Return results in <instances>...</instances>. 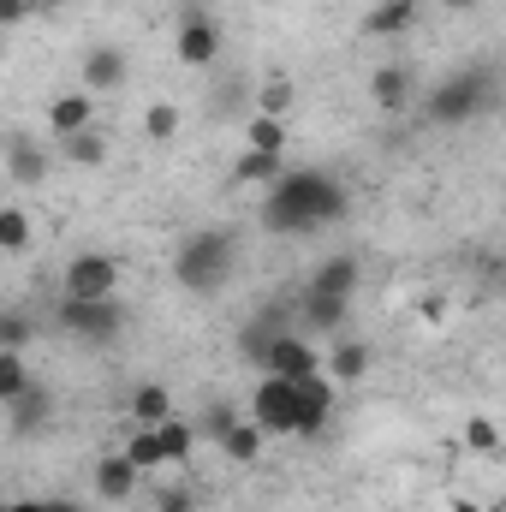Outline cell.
Returning a JSON list of instances; mask_svg holds the SVG:
<instances>
[{
  "label": "cell",
  "instance_id": "obj_22",
  "mask_svg": "<svg viewBox=\"0 0 506 512\" xmlns=\"http://www.w3.org/2000/svg\"><path fill=\"white\" fill-rule=\"evenodd\" d=\"M30 393V364L18 352H0V405H18Z\"/></svg>",
  "mask_w": 506,
  "mask_h": 512
},
{
  "label": "cell",
  "instance_id": "obj_11",
  "mask_svg": "<svg viewBox=\"0 0 506 512\" xmlns=\"http://www.w3.org/2000/svg\"><path fill=\"white\" fill-rule=\"evenodd\" d=\"M358 280H364V262H358V256H328V262L310 274V292H322V298H352Z\"/></svg>",
  "mask_w": 506,
  "mask_h": 512
},
{
  "label": "cell",
  "instance_id": "obj_8",
  "mask_svg": "<svg viewBox=\"0 0 506 512\" xmlns=\"http://www.w3.org/2000/svg\"><path fill=\"white\" fill-rule=\"evenodd\" d=\"M60 322H66L72 334H84V340H114V328H120V304H114V298H90V304L66 298V304H60Z\"/></svg>",
  "mask_w": 506,
  "mask_h": 512
},
{
  "label": "cell",
  "instance_id": "obj_27",
  "mask_svg": "<svg viewBox=\"0 0 506 512\" xmlns=\"http://www.w3.org/2000/svg\"><path fill=\"white\" fill-rule=\"evenodd\" d=\"M465 447H471L477 459H495V453H501V429H495V417H471V423H465Z\"/></svg>",
  "mask_w": 506,
  "mask_h": 512
},
{
  "label": "cell",
  "instance_id": "obj_31",
  "mask_svg": "<svg viewBox=\"0 0 506 512\" xmlns=\"http://www.w3.org/2000/svg\"><path fill=\"white\" fill-rule=\"evenodd\" d=\"M30 340V322L24 316H0V352H18Z\"/></svg>",
  "mask_w": 506,
  "mask_h": 512
},
{
  "label": "cell",
  "instance_id": "obj_17",
  "mask_svg": "<svg viewBox=\"0 0 506 512\" xmlns=\"http://www.w3.org/2000/svg\"><path fill=\"white\" fill-rule=\"evenodd\" d=\"M280 173H286V161H280V155H262V149H245V155L233 161V185H256V191H268Z\"/></svg>",
  "mask_w": 506,
  "mask_h": 512
},
{
  "label": "cell",
  "instance_id": "obj_33",
  "mask_svg": "<svg viewBox=\"0 0 506 512\" xmlns=\"http://www.w3.org/2000/svg\"><path fill=\"white\" fill-rule=\"evenodd\" d=\"M155 512H197V501H191V489H167V495L155 501Z\"/></svg>",
  "mask_w": 506,
  "mask_h": 512
},
{
  "label": "cell",
  "instance_id": "obj_21",
  "mask_svg": "<svg viewBox=\"0 0 506 512\" xmlns=\"http://www.w3.org/2000/svg\"><path fill=\"white\" fill-rule=\"evenodd\" d=\"M18 251H30V209L0 203V256H18Z\"/></svg>",
  "mask_w": 506,
  "mask_h": 512
},
{
  "label": "cell",
  "instance_id": "obj_36",
  "mask_svg": "<svg viewBox=\"0 0 506 512\" xmlns=\"http://www.w3.org/2000/svg\"><path fill=\"white\" fill-rule=\"evenodd\" d=\"M453 512H483V507H477V501H465V495H459V501H453Z\"/></svg>",
  "mask_w": 506,
  "mask_h": 512
},
{
  "label": "cell",
  "instance_id": "obj_15",
  "mask_svg": "<svg viewBox=\"0 0 506 512\" xmlns=\"http://www.w3.org/2000/svg\"><path fill=\"white\" fill-rule=\"evenodd\" d=\"M137 477H143V471L131 465L126 453H108V459L96 465V495H102V501H126V495H137Z\"/></svg>",
  "mask_w": 506,
  "mask_h": 512
},
{
  "label": "cell",
  "instance_id": "obj_24",
  "mask_svg": "<svg viewBox=\"0 0 506 512\" xmlns=\"http://www.w3.org/2000/svg\"><path fill=\"white\" fill-rule=\"evenodd\" d=\"M221 453H227L233 465H251L256 453H262V429H256V423H233V429L221 435Z\"/></svg>",
  "mask_w": 506,
  "mask_h": 512
},
{
  "label": "cell",
  "instance_id": "obj_2",
  "mask_svg": "<svg viewBox=\"0 0 506 512\" xmlns=\"http://www.w3.org/2000/svg\"><path fill=\"white\" fill-rule=\"evenodd\" d=\"M233 274V239L227 233H191L173 256V280L185 292H215Z\"/></svg>",
  "mask_w": 506,
  "mask_h": 512
},
{
  "label": "cell",
  "instance_id": "obj_32",
  "mask_svg": "<svg viewBox=\"0 0 506 512\" xmlns=\"http://www.w3.org/2000/svg\"><path fill=\"white\" fill-rule=\"evenodd\" d=\"M24 18H36L30 0H0V30H12V24H24Z\"/></svg>",
  "mask_w": 506,
  "mask_h": 512
},
{
  "label": "cell",
  "instance_id": "obj_28",
  "mask_svg": "<svg viewBox=\"0 0 506 512\" xmlns=\"http://www.w3.org/2000/svg\"><path fill=\"white\" fill-rule=\"evenodd\" d=\"M251 149H262V155H280L286 149V126L280 120H268V114H251Z\"/></svg>",
  "mask_w": 506,
  "mask_h": 512
},
{
  "label": "cell",
  "instance_id": "obj_19",
  "mask_svg": "<svg viewBox=\"0 0 506 512\" xmlns=\"http://www.w3.org/2000/svg\"><path fill=\"white\" fill-rule=\"evenodd\" d=\"M155 441H161V459H167V465H185L191 447H197V429H191L185 417H167V423H155Z\"/></svg>",
  "mask_w": 506,
  "mask_h": 512
},
{
  "label": "cell",
  "instance_id": "obj_26",
  "mask_svg": "<svg viewBox=\"0 0 506 512\" xmlns=\"http://www.w3.org/2000/svg\"><path fill=\"white\" fill-rule=\"evenodd\" d=\"M120 453H126L137 471H155V465H167V459H161V441H155V429H131Z\"/></svg>",
  "mask_w": 506,
  "mask_h": 512
},
{
  "label": "cell",
  "instance_id": "obj_3",
  "mask_svg": "<svg viewBox=\"0 0 506 512\" xmlns=\"http://www.w3.org/2000/svg\"><path fill=\"white\" fill-rule=\"evenodd\" d=\"M489 102H495V84H489V72H459V78H447V84L435 90L429 114H435L441 126H453V120H471V114H483Z\"/></svg>",
  "mask_w": 506,
  "mask_h": 512
},
{
  "label": "cell",
  "instance_id": "obj_16",
  "mask_svg": "<svg viewBox=\"0 0 506 512\" xmlns=\"http://www.w3.org/2000/svg\"><path fill=\"white\" fill-rule=\"evenodd\" d=\"M370 96H376L381 114H399L411 102V66H381L376 78H370Z\"/></svg>",
  "mask_w": 506,
  "mask_h": 512
},
{
  "label": "cell",
  "instance_id": "obj_20",
  "mask_svg": "<svg viewBox=\"0 0 506 512\" xmlns=\"http://www.w3.org/2000/svg\"><path fill=\"white\" fill-rule=\"evenodd\" d=\"M60 149H66V161H72V167H102V161H108V137H102L96 126L60 137Z\"/></svg>",
  "mask_w": 506,
  "mask_h": 512
},
{
  "label": "cell",
  "instance_id": "obj_10",
  "mask_svg": "<svg viewBox=\"0 0 506 512\" xmlns=\"http://www.w3.org/2000/svg\"><path fill=\"white\" fill-rule=\"evenodd\" d=\"M120 84H126V54L120 48H90L84 66H78V90L102 96V90H120Z\"/></svg>",
  "mask_w": 506,
  "mask_h": 512
},
{
  "label": "cell",
  "instance_id": "obj_18",
  "mask_svg": "<svg viewBox=\"0 0 506 512\" xmlns=\"http://www.w3.org/2000/svg\"><path fill=\"white\" fill-rule=\"evenodd\" d=\"M131 417H137V429H155V423H167L173 417V393L155 382H143L131 393Z\"/></svg>",
  "mask_w": 506,
  "mask_h": 512
},
{
  "label": "cell",
  "instance_id": "obj_12",
  "mask_svg": "<svg viewBox=\"0 0 506 512\" xmlns=\"http://www.w3.org/2000/svg\"><path fill=\"white\" fill-rule=\"evenodd\" d=\"M84 126H96V96L66 90V96L48 102V131H54V137H72V131H84Z\"/></svg>",
  "mask_w": 506,
  "mask_h": 512
},
{
  "label": "cell",
  "instance_id": "obj_4",
  "mask_svg": "<svg viewBox=\"0 0 506 512\" xmlns=\"http://www.w3.org/2000/svg\"><path fill=\"white\" fill-rule=\"evenodd\" d=\"M251 358L262 364V376H286V382H304L322 370V352L298 334H268V346H251Z\"/></svg>",
  "mask_w": 506,
  "mask_h": 512
},
{
  "label": "cell",
  "instance_id": "obj_30",
  "mask_svg": "<svg viewBox=\"0 0 506 512\" xmlns=\"http://www.w3.org/2000/svg\"><path fill=\"white\" fill-rule=\"evenodd\" d=\"M12 173H18V179H42V173H48L42 149H24V143H18V149H12Z\"/></svg>",
  "mask_w": 506,
  "mask_h": 512
},
{
  "label": "cell",
  "instance_id": "obj_5",
  "mask_svg": "<svg viewBox=\"0 0 506 512\" xmlns=\"http://www.w3.org/2000/svg\"><path fill=\"white\" fill-rule=\"evenodd\" d=\"M114 286H120V262L108 251H84L66 262V280H60V292L66 298H78V304H90V298H114Z\"/></svg>",
  "mask_w": 506,
  "mask_h": 512
},
{
  "label": "cell",
  "instance_id": "obj_29",
  "mask_svg": "<svg viewBox=\"0 0 506 512\" xmlns=\"http://www.w3.org/2000/svg\"><path fill=\"white\" fill-rule=\"evenodd\" d=\"M143 131H149L155 143H161V137H173V131H179V108H173V102H155V108L143 114Z\"/></svg>",
  "mask_w": 506,
  "mask_h": 512
},
{
  "label": "cell",
  "instance_id": "obj_6",
  "mask_svg": "<svg viewBox=\"0 0 506 512\" xmlns=\"http://www.w3.org/2000/svg\"><path fill=\"white\" fill-rule=\"evenodd\" d=\"M251 423L262 435H292L298 423V399H292V382L286 376H262L251 393Z\"/></svg>",
  "mask_w": 506,
  "mask_h": 512
},
{
  "label": "cell",
  "instance_id": "obj_13",
  "mask_svg": "<svg viewBox=\"0 0 506 512\" xmlns=\"http://www.w3.org/2000/svg\"><path fill=\"white\" fill-rule=\"evenodd\" d=\"M423 18V0H381L364 12V36H405Z\"/></svg>",
  "mask_w": 506,
  "mask_h": 512
},
{
  "label": "cell",
  "instance_id": "obj_34",
  "mask_svg": "<svg viewBox=\"0 0 506 512\" xmlns=\"http://www.w3.org/2000/svg\"><path fill=\"white\" fill-rule=\"evenodd\" d=\"M233 423H239V417H233V405H215V411H209V435H215V441H221Z\"/></svg>",
  "mask_w": 506,
  "mask_h": 512
},
{
  "label": "cell",
  "instance_id": "obj_25",
  "mask_svg": "<svg viewBox=\"0 0 506 512\" xmlns=\"http://www.w3.org/2000/svg\"><path fill=\"white\" fill-rule=\"evenodd\" d=\"M346 304H352V298H322V292H304V322H310V328H340V322H346Z\"/></svg>",
  "mask_w": 506,
  "mask_h": 512
},
{
  "label": "cell",
  "instance_id": "obj_35",
  "mask_svg": "<svg viewBox=\"0 0 506 512\" xmlns=\"http://www.w3.org/2000/svg\"><path fill=\"white\" fill-rule=\"evenodd\" d=\"M60 6H72V0H30V12H60Z\"/></svg>",
  "mask_w": 506,
  "mask_h": 512
},
{
  "label": "cell",
  "instance_id": "obj_23",
  "mask_svg": "<svg viewBox=\"0 0 506 512\" xmlns=\"http://www.w3.org/2000/svg\"><path fill=\"white\" fill-rule=\"evenodd\" d=\"M256 114H268V120H286L292 114V78H262V90H256Z\"/></svg>",
  "mask_w": 506,
  "mask_h": 512
},
{
  "label": "cell",
  "instance_id": "obj_1",
  "mask_svg": "<svg viewBox=\"0 0 506 512\" xmlns=\"http://www.w3.org/2000/svg\"><path fill=\"white\" fill-rule=\"evenodd\" d=\"M340 215H346V191H340L328 173H316V167L280 173V179L268 185V197H262L268 233H310V227L340 221Z\"/></svg>",
  "mask_w": 506,
  "mask_h": 512
},
{
  "label": "cell",
  "instance_id": "obj_9",
  "mask_svg": "<svg viewBox=\"0 0 506 512\" xmlns=\"http://www.w3.org/2000/svg\"><path fill=\"white\" fill-rule=\"evenodd\" d=\"M173 60H179V66H215V60H221V30L191 12V18L179 24V36H173Z\"/></svg>",
  "mask_w": 506,
  "mask_h": 512
},
{
  "label": "cell",
  "instance_id": "obj_7",
  "mask_svg": "<svg viewBox=\"0 0 506 512\" xmlns=\"http://www.w3.org/2000/svg\"><path fill=\"white\" fill-rule=\"evenodd\" d=\"M292 399H298V423H292V435H322L328 429V417H334V382L316 370V376H304V382H292Z\"/></svg>",
  "mask_w": 506,
  "mask_h": 512
},
{
  "label": "cell",
  "instance_id": "obj_14",
  "mask_svg": "<svg viewBox=\"0 0 506 512\" xmlns=\"http://www.w3.org/2000/svg\"><path fill=\"white\" fill-rule=\"evenodd\" d=\"M364 370H370V346L364 340H340L334 352H322V376L328 382H364Z\"/></svg>",
  "mask_w": 506,
  "mask_h": 512
}]
</instances>
